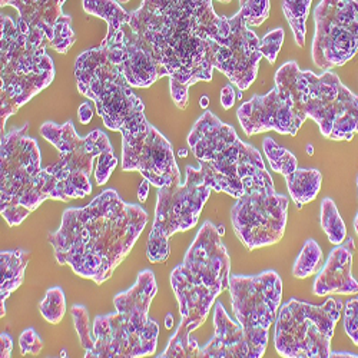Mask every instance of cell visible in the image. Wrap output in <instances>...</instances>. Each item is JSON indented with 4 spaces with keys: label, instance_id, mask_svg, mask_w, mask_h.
Listing matches in <instances>:
<instances>
[{
    "label": "cell",
    "instance_id": "35",
    "mask_svg": "<svg viewBox=\"0 0 358 358\" xmlns=\"http://www.w3.org/2000/svg\"><path fill=\"white\" fill-rule=\"evenodd\" d=\"M344 328L347 336L358 345V298L347 303L344 310Z\"/></svg>",
    "mask_w": 358,
    "mask_h": 358
},
{
    "label": "cell",
    "instance_id": "47",
    "mask_svg": "<svg viewBox=\"0 0 358 358\" xmlns=\"http://www.w3.org/2000/svg\"><path fill=\"white\" fill-rule=\"evenodd\" d=\"M117 3H125V2H129V0H116Z\"/></svg>",
    "mask_w": 358,
    "mask_h": 358
},
{
    "label": "cell",
    "instance_id": "31",
    "mask_svg": "<svg viewBox=\"0 0 358 358\" xmlns=\"http://www.w3.org/2000/svg\"><path fill=\"white\" fill-rule=\"evenodd\" d=\"M75 42H76V35L72 29V17L69 15H62L56 23L55 36L49 46L57 53L66 55Z\"/></svg>",
    "mask_w": 358,
    "mask_h": 358
},
{
    "label": "cell",
    "instance_id": "41",
    "mask_svg": "<svg viewBox=\"0 0 358 358\" xmlns=\"http://www.w3.org/2000/svg\"><path fill=\"white\" fill-rule=\"evenodd\" d=\"M330 357H358V355L348 354V352H331Z\"/></svg>",
    "mask_w": 358,
    "mask_h": 358
},
{
    "label": "cell",
    "instance_id": "7",
    "mask_svg": "<svg viewBox=\"0 0 358 358\" xmlns=\"http://www.w3.org/2000/svg\"><path fill=\"white\" fill-rule=\"evenodd\" d=\"M27 131L26 124L0 141V214L9 227L20 225L45 201H57L55 179L42 169L38 142Z\"/></svg>",
    "mask_w": 358,
    "mask_h": 358
},
{
    "label": "cell",
    "instance_id": "43",
    "mask_svg": "<svg viewBox=\"0 0 358 358\" xmlns=\"http://www.w3.org/2000/svg\"><path fill=\"white\" fill-rule=\"evenodd\" d=\"M179 157L181 158H185L187 155H188V149H181V151H179V154H178Z\"/></svg>",
    "mask_w": 358,
    "mask_h": 358
},
{
    "label": "cell",
    "instance_id": "27",
    "mask_svg": "<svg viewBox=\"0 0 358 358\" xmlns=\"http://www.w3.org/2000/svg\"><path fill=\"white\" fill-rule=\"evenodd\" d=\"M321 228L324 229L328 241L334 245H340L347 240L345 224L331 198H325L321 202Z\"/></svg>",
    "mask_w": 358,
    "mask_h": 358
},
{
    "label": "cell",
    "instance_id": "42",
    "mask_svg": "<svg viewBox=\"0 0 358 358\" xmlns=\"http://www.w3.org/2000/svg\"><path fill=\"white\" fill-rule=\"evenodd\" d=\"M201 106H202V108H206V106H208V96H202V98H201Z\"/></svg>",
    "mask_w": 358,
    "mask_h": 358
},
{
    "label": "cell",
    "instance_id": "30",
    "mask_svg": "<svg viewBox=\"0 0 358 358\" xmlns=\"http://www.w3.org/2000/svg\"><path fill=\"white\" fill-rule=\"evenodd\" d=\"M42 317L50 324H59L66 313V300L61 287H53L46 291V295L39 304Z\"/></svg>",
    "mask_w": 358,
    "mask_h": 358
},
{
    "label": "cell",
    "instance_id": "36",
    "mask_svg": "<svg viewBox=\"0 0 358 358\" xmlns=\"http://www.w3.org/2000/svg\"><path fill=\"white\" fill-rule=\"evenodd\" d=\"M19 347L23 355H38L43 348V341L34 328H27L19 337Z\"/></svg>",
    "mask_w": 358,
    "mask_h": 358
},
{
    "label": "cell",
    "instance_id": "4",
    "mask_svg": "<svg viewBox=\"0 0 358 358\" xmlns=\"http://www.w3.org/2000/svg\"><path fill=\"white\" fill-rule=\"evenodd\" d=\"M75 76L79 92L95 102L105 127L122 134V169L128 172L151 127L142 101L132 92L127 76L109 57L103 43L79 55Z\"/></svg>",
    "mask_w": 358,
    "mask_h": 358
},
{
    "label": "cell",
    "instance_id": "38",
    "mask_svg": "<svg viewBox=\"0 0 358 358\" xmlns=\"http://www.w3.org/2000/svg\"><path fill=\"white\" fill-rule=\"evenodd\" d=\"M78 116H79L80 124L87 125L89 122L92 121V117H94V108H92V105L89 103V102H83V103L79 106Z\"/></svg>",
    "mask_w": 358,
    "mask_h": 358
},
{
    "label": "cell",
    "instance_id": "29",
    "mask_svg": "<svg viewBox=\"0 0 358 358\" xmlns=\"http://www.w3.org/2000/svg\"><path fill=\"white\" fill-rule=\"evenodd\" d=\"M321 257H322V251L320 245L314 240H308L304 244L300 255H298L295 259V264L292 268V275L295 278H307L315 274Z\"/></svg>",
    "mask_w": 358,
    "mask_h": 358
},
{
    "label": "cell",
    "instance_id": "25",
    "mask_svg": "<svg viewBox=\"0 0 358 358\" xmlns=\"http://www.w3.org/2000/svg\"><path fill=\"white\" fill-rule=\"evenodd\" d=\"M83 10L89 15H95L106 20V35H113L117 29L128 24L131 17V12L124 10L116 0H83Z\"/></svg>",
    "mask_w": 358,
    "mask_h": 358
},
{
    "label": "cell",
    "instance_id": "16",
    "mask_svg": "<svg viewBox=\"0 0 358 358\" xmlns=\"http://www.w3.org/2000/svg\"><path fill=\"white\" fill-rule=\"evenodd\" d=\"M217 42L214 69L222 72L241 92L247 91L258 75L262 57L261 39L250 31L244 15L238 12L235 16L227 17Z\"/></svg>",
    "mask_w": 358,
    "mask_h": 358
},
{
    "label": "cell",
    "instance_id": "40",
    "mask_svg": "<svg viewBox=\"0 0 358 358\" xmlns=\"http://www.w3.org/2000/svg\"><path fill=\"white\" fill-rule=\"evenodd\" d=\"M149 185H151V182L148 181V179L143 178V181L141 182L139 188H138V198L141 201V203H143L148 198V194H149Z\"/></svg>",
    "mask_w": 358,
    "mask_h": 358
},
{
    "label": "cell",
    "instance_id": "6",
    "mask_svg": "<svg viewBox=\"0 0 358 358\" xmlns=\"http://www.w3.org/2000/svg\"><path fill=\"white\" fill-rule=\"evenodd\" d=\"M158 292L151 270L139 273L128 291L113 298L116 313L98 315L94 322V350L86 358H138L154 355L159 325L148 317Z\"/></svg>",
    "mask_w": 358,
    "mask_h": 358
},
{
    "label": "cell",
    "instance_id": "18",
    "mask_svg": "<svg viewBox=\"0 0 358 358\" xmlns=\"http://www.w3.org/2000/svg\"><path fill=\"white\" fill-rule=\"evenodd\" d=\"M236 115L247 136L266 131L295 136L306 122V119L295 109L289 94L278 85L266 95H255L243 103L238 108Z\"/></svg>",
    "mask_w": 358,
    "mask_h": 358
},
{
    "label": "cell",
    "instance_id": "21",
    "mask_svg": "<svg viewBox=\"0 0 358 358\" xmlns=\"http://www.w3.org/2000/svg\"><path fill=\"white\" fill-rule=\"evenodd\" d=\"M215 336L199 348L198 358H250V345L240 322H234L221 303L214 308Z\"/></svg>",
    "mask_w": 358,
    "mask_h": 358
},
{
    "label": "cell",
    "instance_id": "22",
    "mask_svg": "<svg viewBox=\"0 0 358 358\" xmlns=\"http://www.w3.org/2000/svg\"><path fill=\"white\" fill-rule=\"evenodd\" d=\"M66 0H2L3 6H13L19 17L27 24L39 27L45 32L49 45L53 41L56 23L64 13L62 6Z\"/></svg>",
    "mask_w": 358,
    "mask_h": 358
},
{
    "label": "cell",
    "instance_id": "48",
    "mask_svg": "<svg viewBox=\"0 0 358 358\" xmlns=\"http://www.w3.org/2000/svg\"><path fill=\"white\" fill-rule=\"evenodd\" d=\"M220 2H222V3H228V2H231V0H220Z\"/></svg>",
    "mask_w": 358,
    "mask_h": 358
},
{
    "label": "cell",
    "instance_id": "34",
    "mask_svg": "<svg viewBox=\"0 0 358 358\" xmlns=\"http://www.w3.org/2000/svg\"><path fill=\"white\" fill-rule=\"evenodd\" d=\"M282 42H284V29L281 27L273 29V31L265 34V36L259 42V50L262 53V57H266V61L271 65H274L277 61V56L281 50Z\"/></svg>",
    "mask_w": 358,
    "mask_h": 358
},
{
    "label": "cell",
    "instance_id": "3",
    "mask_svg": "<svg viewBox=\"0 0 358 358\" xmlns=\"http://www.w3.org/2000/svg\"><path fill=\"white\" fill-rule=\"evenodd\" d=\"M221 232L205 221L188 248L184 262L171 273L181 322L158 358L196 357L199 347L189 336L206 321L217 296L229 287L231 259Z\"/></svg>",
    "mask_w": 358,
    "mask_h": 358
},
{
    "label": "cell",
    "instance_id": "17",
    "mask_svg": "<svg viewBox=\"0 0 358 358\" xmlns=\"http://www.w3.org/2000/svg\"><path fill=\"white\" fill-rule=\"evenodd\" d=\"M102 43L132 87H149L161 78L168 76L154 48L134 32L129 24H124L113 35H106Z\"/></svg>",
    "mask_w": 358,
    "mask_h": 358
},
{
    "label": "cell",
    "instance_id": "39",
    "mask_svg": "<svg viewBox=\"0 0 358 358\" xmlns=\"http://www.w3.org/2000/svg\"><path fill=\"white\" fill-rule=\"evenodd\" d=\"M12 350H13L12 337L6 333L0 334V357L9 358L12 355Z\"/></svg>",
    "mask_w": 358,
    "mask_h": 358
},
{
    "label": "cell",
    "instance_id": "15",
    "mask_svg": "<svg viewBox=\"0 0 358 358\" xmlns=\"http://www.w3.org/2000/svg\"><path fill=\"white\" fill-rule=\"evenodd\" d=\"M314 19L315 66L325 72L345 65L358 52V0H321Z\"/></svg>",
    "mask_w": 358,
    "mask_h": 358
},
{
    "label": "cell",
    "instance_id": "1",
    "mask_svg": "<svg viewBox=\"0 0 358 358\" xmlns=\"http://www.w3.org/2000/svg\"><path fill=\"white\" fill-rule=\"evenodd\" d=\"M225 22V16L215 13L213 0H143L131 12L128 24L154 48L179 109L189 103V86L211 82L217 38Z\"/></svg>",
    "mask_w": 358,
    "mask_h": 358
},
{
    "label": "cell",
    "instance_id": "24",
    "mask_svg": "<svg viewBox=\"0 0 358 358\" xmlns=\"http://www.w3.org/2000/svg\"><path fill=\"white\" fill-rule=\"evenodd\" d=\"M285 178L287 188L289 191L291 199L296 205L298 210L314 201L320 192L322 175L318 169H300L296 168Z\"/></svg>",
    "mask_w": 358,
    "mask_h": 358
},
{
    "label": "cell",
    "instance_id": "14",
    "mask_svg": "<svg viewBox=\"0 0 358 358\" xmlns=\"http://www.w3.org/2000/svg\"><path fill=\"white\" fill-rule=\"evenodd\" d=\"M231 306L250 345V358H261L268 345V331L277 320L282 281L275 271L252 277L229 275Z\"/></svg>",
    "mask_w": 358,
    "mask_h": 358
},
{
    "label": "cell",
    "instance_id": "28",
    "mask_svg": "<svg viewBox=\"0 0 358 358\" xmlns=\"http://www.w3.org/2000/svg\"><path fill=\"white\" fill-rule=\"evenodd\" d=\"M264 146V152L266 155L268 162H270L273 171L280 172L282 176H287L292 171H295L296 166V158L287 151V149L278 146V143L271 139V138H265L262 142Z\"/></svg>",
    "mask_w": 358,
    "mask_h": 358
},
{
    "label": "cell",
    "instance_id": "11",
    "mask_svg": "<svg viewBox=\"0 0 358 358\" xmlns=\"http://www.w3.org/2000/svg\"><path fill=\"white\" fill-rule=\"evenodd\" d=\"M341 313L343 303L336 298L322 306L289 300L275 320V350L285 358H328Z\"/></svg>",
    "mask_w": 358,
    "mask_h": 358
},
{
    "label": "cell",
    "instance_id": "2",
    "mask_svg": "<svg viewBox=\"0 0 358 358\" xmlns=\"http://www.w3.org/2000/svg\"><path fill=\"white\" fill-rule=\"evenodd\" d=\"M142 206L106 189L83 208H68L62 224L48 235L57 264L101 285L129 255L148 224Z\"/></svg>",
    "mask_w": 358,
    "mask_h": 358
},
{
    "label": "cell",
    "instance_id": "13",
    "mask_svg": "<svg viewBox=\"0 0 358 358\" xmlns=\"http://www.w3.org/2000/svg\"><path fill=\"white\" fill-rule=\"evenodd\" d=\"M187 181L158 188V201L152 231L149 232L146 257L152 264L169 258V240L176 232L192 229L199 220L205 202L210 199L211 187L201 169L187 166Z\"/></svg>",
    "mask_w": 358,
    "mask_h": 358
},
{
    "label": "cell",
    "instance_id": "33",
    "mask_svg": "<svg viewBox=\"0 0 358 358\" xmlns=\"http://www.w3.org/2000/svg\"><path fill=\"white\" fill-rule=\"evenodd\" d=\"M240 5L247 24L261 26L270 16V0H240Z\"/></svg>",
    "mask_w": 358,
    "mask_h": 358
},
{
    "label": "cell",
    "instance_id": "5",
    "mask_svg": "<svg viewBox=\"0 0 358 358\" xmlns=\"http://www.w3.org/2000/svg\"><path fill=\"white\" fill-rule=\"evenodd\" d=\"M0 43V113L3 135L8 117L53 82L55 66L46 53L49 41L45 32L20 17L13 20L2 15Z\"/></svg>",
    "mask_w": 358,
    "mask_h": 358
},
{
    "label": "cell",
    "instance_id": "9",
    "mask_svg": "<svg viewBox=\"0 0 358 358\" xmlns=\"http://www.w3.org/2000/svg\"><path fill=\"white\" fill-rule=\"evenodd\" d=\"M188 145L199 161L206 184L236 199L244 194V178L265 169L258 149L243 142L232 127L210 110L195 122Z\"/></svg>",
    "mask_w": 358,
    "mask_h": 358
},
{
    "label": "cell",
    "instance_id": "8",
    "mask_svg": "<svg viewBox=\"0 0 358 358\" xmlns=\"http://www.w3.org/2000/svg\"><path fill=\"white\" fill-rule=\"evenodd\" d=\"M275 85L289 94L298 113L317 122L324 138L351 141L358 132V96L331 71L317 76L287 62L275 73Z\"/></svg>",
    "mask_w": 358,
    "mask_h": 358
},
{
    "label": "cell",
    "instance_id": "46",
    "mask_svg": "<svg viewBox=\"0 0 358 358\" xmlns=\"http://www.w3.org/2000/svg\"><path fill=\"white\" fill-rule=\"evenodd\" d=\"M171 320H172V317H171V315H168V324H166V327H168V328H171V327H172Z\"/></svg>",
    "mask_w": 358,
    "mask_h": 358
},
{
    "label": "cell",
    "instance_id": "10",
    "mask_svg": "<svg viewBox=\"0 0 358 358\" xmlns=\"http://www.w3.org/2000/svg\"><path fill=\"white\" fill-rule=\"evenodd\" d=\"M41 135L53 143L61 155L56 164L46 168L55 179L57 201L68 202L91 195L92 184L89 178L94 172L96 158L99 159L95 169L96 184L105 185L109 181L117 161L105 132L96 129L80 138L73 128V122L68 121L62 127L55 122H45L41 127Z\"/></svg>",
    "mask_w": 358,
    "mask_h": 358
},
{
    "label": "cell",
    "instance_id": "26",
    "mask_svg": "<svg viewBox=\"0 0 358 358\" xmlns=\"http://www.w3.org/2000/svg\"><path fill=\"white\" fill-rule=\"evenodd\" d=\"M313 0H282V12L288 24L292 29L295 43L303 48L307 34V17Z\"/></svg>",
    "mask_w": 358,
    "mask_h": 358
},
{
    "label": "cell",
    "instance_id": "44",
    "mask_svg": "<svg viewBox=\"0 0 358 358\" xmlns=\"http://www.w3.org/2000/svg\"><path fill=\"white\" fill-rule=\"evenodd\" d=\"M307 154L313 155L314 154V146L313 145H307Z\"/></svg>",
    "mask_w": 358,
    "mask_h": 358
},
{
    "label": "cell",
    "instance_id": "45",
    "mask_svg": "<svg viewBox=\"0 0 358 358\" xmlns=\"http://www.w3.org/2000/svg\"><path fill=\"white\" fill-rule=\"evenodd\" d=\"M357 184H358V178H357ZM354 228H355V232L358 234V214H357L355 221H354Z\"/></svg>",
    "mask_w": 358,
    "mask_h": 358
},
{
    "label": "cell",
    "instance_id": "19",
    "mask_svg": "<svg viewBox=\"0 0 358 358\" xmlns=\"http://www.w3.org/2000/svg\"><path fill=\"white\" fill-rule=\"evenodd\" d=\"M129 171L141 172L155 188L171 187L175 182L182 184L172 145L152 125L149 127L148 136L131 164Z\"/></svg>",
    "mask_w": 358,
    "mask_h": 358
},
{
    "label": "cell",
    "instance_id": "20",
    "mask_svg": "<svg viewBox=\"0 0 358 358\" xmlns=\"http://www.w3.org/2000/svg\"><path fill=\"white\" fill-rule=\"evenodd\" d=\"M355 251L354 240L347 238V241L337 245L324 265L322 270L318 273L313 292L317 296H325L330 294L340 295H352L358 294V282L351 275L352 254Z\"/></svg>",
    "mask_w": 358,
    "mask_h": 358
},
{
    "label": "cell",
    "instance_id": "37",
    "mask_svg": "<svg viewBox=\"0 0 358 358\" xmlns=\"http://www.w3.org/2000/svg\"><path fill=\"white\" fill-rule=\"evenodd\" d=\"M235 99H236V96H235V91H234L232 85L229 83V85L224 86V89L221 91V106L225 110H228V109H231L234 106Z\"/></svg>",
    "mask_w": 358,
    "mask_h": 358
},
{
    "label": "cell",
    "instance_id": "12",
    "mask_svg": "<svg viewBox=\"0 0 358 358\" xmlns=\"http://www.w3.org/2000/svg\"><path fill=\"white\" fill-rule=\"evenodd\" d=\"M244 194L231 211V222L236 236L250 250L277 244L285 231L289 199L277 194L266 169L245 176Z\"/></svg>",
    "mask_w": 358,
    "mask_h": 358
},
{
    "label": "cell",
    "instance_id": "23",
    "mask_svg": "<svg viewBox=\"0 0 358 358\" xmlns=\"http://www.w3.org/2000/svg\"><path fill=\"white\" fill-rule=\"evenodd\" d=\"M29 258H31V254L24 250L5 251L0 254V275H2V281H0V307H2V313H0V317L2 318L6 315V300L24 280Z\"/></svg>",
    "mask_w": 358,
    "mask_h": 358
},
{
    "label": "cell",
    "instance_id": "32",
    "mask_svg": "<svg viewBox=\"0 0 358 358\" xmlns=\"http://www.w3.org/2000/svg\"><path fill=\"white\" fill-rule=\"evenodd\" d=\"M71 314H72V318H73V324H75V328L78 331V336H79V340H80V344L85 350V357H87L89 354H91V351L94 350V345H95V341H94V334L91 331V328H89V318H87V311L83 306H73L72 310H71Z\"/></svg>",
    "mask_w": 358,
    "mask_h": 358
}]
</instances>
